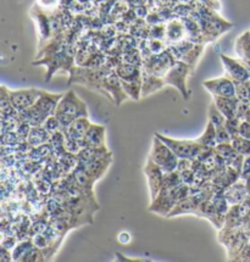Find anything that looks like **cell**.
<instances>
[{"label":"cell","instance_id":"1","mask_svg":"<svg viewBox=\"0 0 250 262\" xmlns=\"http://www.w3.org/2000/svg\"><path fill=\"white\" fill-rule=\"evenodd\" d=\"M62 95L64 94H53V93L43 91L36 104L20 114L22 121L27 122L31 127L43 126L48 118L55 115L56 107Z\"/></svg>","mask_w":250,"mask_h":262},{"label":"cell","instance_id":"2","mask_svg":"<svg viewBox=\"0 0 250 262\" xmlns=\"http://www.w3.org/2000/svg\"><path fill=\"white\" fill-rule=\"evenodd\" d=\"M111 71L113 70L104 65L100 67H88L81 65L73 66L70 70L69 84H75L76 83V84L85 85V87L97 91L105 95L102 82Z\"/></svg>","mask_w":250,"mask_h":262},{"label":"cell","instance_id":"3","mask_svg":"<svg viewBox=\"0 0 250 262\" xmlns=\"http://www.w3.org/2000/svg\"><path fill=\"white\" fill-rule=\"evenodd\" d=\"M55 116L59 118L62 127L70 126L73 121L81 117H88V106L73 91L66 92L56 107Z\"/></svg>","mask_w":250,"mask_h":262},{"label":"cell","instance_id":"4","mask_svg":"<svg viewBox=\"0 0 250 262\" xmlns=\"http://www.w3.org/2000/svg\"><path fill=\"white\" fill-rule=\"evenodd\" d=\"M192 194L191 185L181 183L177 187L172 188V189H161L158 196L152 201L149 206L150 212L158 213V215L162 217H168L170 215L176 204L183 198L188 196Z\"/></svg>","mask_w":250,"mask_h":262},{"label":"cell","instance_id":"5","mask_svg":"<svg viewBox=\"0 0 250 262\" xmlns=\"http://www.w3.org/2000/svg\"><path fill=\"white\" fill-rule=\"evenodd\" d=\"M149 159L153 160L156 165L162 168L165 173L177 170L179 159L172 151L168 144L162 142L158 136L154 134L152 149H150Z\"/></svg>","mask_w":250,"mask_h":262},{"label":"cell","instance_id":"6","mask_svg":"<svg viewBox=\"0 0 250 262\" xmlns=\"http://www.w3.org/2000/svg\"><path fill=\"white\" fill-rule=\"evenodd\" d=\"M193 71L194 70L187 62L182 61V60H177L174 65L170 67L166 75L163 76L166 85H171V87L177 89L181 93L182 98L184 100H188L189 97H191V93H189L187 88V79Z\"/></svg>","mask_w":250,"mask_h":262},{"label":"cell","instance_id":"7","mask_svg":"<svg viewBox=\"0 0 250 262\" xmlns=\"http://www.w3.org/2000/svg\"><path fill=\"white\" fill-rule=\"evenodd\" d=\"M165 144H168L171 148L172 151L177 155L178 159H188L194 160L200 155V152L204 150V146H201L197 140H188V139H174L170 137L163 136L161 133H155Z\"/></svg>","mask_w":250,"mask_h":262},{"label":"cell","instance_id":"8","mask_svg":"<svg viewBox=\"0 0 250 262\" xmlns=\"http://www.w3.org/2000/svg\"><path fill=\"white\" fill-rule=\"evenodd\" d=\"M33 65H44L47 66V77L46 81L53 77V75L57 70H64V71L70 72L73 67V56L64 52V50H55V52L48 53L44 59L34 61Z\"/></svg>","mask_w":250,"mask_h":262},{"label":"cell","instance_id":"9","mask_svg":"<svg viewBox=\"0 0 250 262\" xmlns=\"http://www.w3.org/2000/svg\"><path fill=\"white\" fill-rule=\"evenodd\" d=\"M176 61L177 60H176V57L172 55V53L170 52V49L168 48L162 53L152 54L150 56L145 57L143 60L142 69L144 72L153 73V75L163 77L166 75V72L170 70V67L174 65Z\"/></svg>","mask_w":250,"mask_h":262},{"label":"cell","instance_id":"10","mask_svg":"<svg viewBox=\"0 0 250 262\" xmlns=\"http://www.w3.org/2000/svg\"><path fill=\"white\" fill-rule=\"evenodd\" d=\"M221 62L226 71V76L232 79L235 83L246 82L250 79V70L246 63L240 59H233L221 54Z\"/></svg>","mask_w":250,"mask_h":262},{"label":"cell","instance_id":"11","mask_svg":"<svg viewBox=\"0 0 250 262\" xmlns=\"http://www.w3.org/2000/svg\"><path fill=\"white\" fill-rule=\"evenodd\" d=\"M102 88H104L105 97L113 100V103L116 106H120L127 99H130L127 93L124 92L122 82H121L120 77H118L117 73L114 70L105 77L104 82H102Z\"/></svg>","mask_w":250,"mask_h":262},{"label":"cell","instance_id":"12","mask_svg":"<svg viewBox=\"0 0 250 262\" xmlns=\"http://www.w3.org/2000/svg\"><path fill=\"white\" fill-rule=\"evenodd\" d=\"M41 92L39 89L30 88V89H20V91H10V98L12 106L16 108L17 113H24L33 106L40 97Z\"/></svg>","mask_w":250,"mask_h":262},{"label":"cell","instance_id":"13","mask_svg":"<svg viewBox=\"0 0 250 262\" xmlns=\"http://www.w3.org/2000/svg\"><path fill=\"white\" fill-rule=\"evenodd\" d=\"M14 261H43L46 260L43 251L34 245L33 241H21L12 250Z\"/></svg>","mask_w":250,"mask_h":262},{"label":"cell","instance_id":"14","mask_svg":"<svg viewBox=\"0 0 250 262\" xmlns=\"http://www.w3.org/2000/svg\"><path fill=\"white\" fill-rule=\"evenodd\" d=\"M204 88L213 94V97H236V83L227 76L203 82Z\"/></svg>","mask_w":250,"mask_h":262},{"label":"cell","instance_id":"15","mask_svg":"<svg viewBox=\"0 0 250 262\" xmlns=\"http://www.w3.org/2000/svg\"><path fill=\"white\" fill-rule=\"evenodd\" d=\"M144 173L147 176V180H148L149 184V190H150V199L152 201L158 196L162 187L163 182V176H165V172L162 171V168L160 167L148 158V161H147L145 167H144Z\"/></svg>","mask_w":250,"mask_h":262},{"label":"cell","instance_id":"16","mask_svg":"<svg viewBox=\"0 0 250 262\" xmlns=\"http://www.w3.org/2000/svg\"><path fill=\"white\" fill-rule=\"evenodd\" d=\"M185 39H188L187 30L182 18H174L165 25V41L168 46L177 44Z\"/></svg>","mask_w":250,"mask_h":262},{"label":"cell","instance_id":"17","mask_svg":"<svg viewBox=\"0 0 250 262\" xmlns=\"http://www.w3.org/2000/svg\"><path fill=\"white\" fill-rule=\"evenodd\" d=\"M91 124H92V122L89 121L88 117L77 118V120L73 121L70 126L62 127V132L65 133L66 136L71 137L72 139H75L78 143H81V144L83 145V148H85L86 134H87Z\"/></svg>","mask_w":250,"mask_h":262},{"label":"cell","instance_id":"18","mask_svg":"<svg viewBox=\"0 0 250 262\" xmlns=\"http://www.w3.org/2000/svg\"><path fill=\"white\" fill-rule=\"evenodd\" d=\"M249 187L246 184V182H244L243 180H239L233 183L231 187L227 188L226 190H223V194H225L226 199L228 200V203L232 205H239V204L244 203L246 196L249 194Z\"/></svg>","mask_w":250,"mask_h":262},{"label":"cell","instance_id":"19","mask_svg":"<svg viewBox=\"0 0 250 262\" xmlns=\"http://www.w3.org/2000/svg\"><path fill=\"white\" fill-rule=\"evenodd\" d=\"M111 162H113V154L110 152V154L102 156L100 159L94 160V161H91V162L79 161V164L85 167V170L87 171L95 181H98L100 180L102 176L107 173L109 166L111 165Z\"/></svg>","mask_w":250,"mask_h":262},{"label":"cell","instance_id":"20","mask_svg":"<svg viewBox=\"0 0 250 262\" xmlns=\"http://www.w3.org/2000/svg\"><path fill=\"white\" fill-rule=\"evenodd\" d=\"M115 72L120 77L121 81L132 82L143 79V69L139 65H133L128 62H120L115 69Z\"/></svg>","mask_w":250,"mask_h":262},{"label":"cell","instance_id":"21","mask_svg":"<svg viewBox=\"0 0 250 262\" xmlns=\"http://www.w3.org/2000/svg\"><path fill=\"white\" fill-rule=\"evenodd\" d=\"M105 136L107 129L100 124L92 123L85 138V146H94V148H105Z\"/></svg>","mask_w":250,"mask_h":262},{"label":"cell","instance_id":"22","mask_svg":"<svg viewBox=\"0 0 250 262\" xmlns=\"http://www.w3.org/2000/svg\"><path fill=\"white\" fill-rule=\"evenodd\" d=\"M166 85L165 78L161 76L153 75V73H148L143 71V82H142V98L148 97V95L153 94V93L161 91V89Z\"/></svg>","mask_w":250,"mask_h":262},{"label":"cell","instance_id":"23","mask_svg":"<svg viewBox=\"0 0 250 262\" xmlns=\"http://www.w3.org/2000/svg\"><path fill=\"white\" fill-rule=\"evenodd\" d=\"M214 103L226 118L236 117L239 100L237 97H214Z\"/></svg>","mask_w":250,"mask_h":262},{"label":"cell","instance_id":"24","mask_svg":"<svg viewBox=\"0 0 250 262\" xmlns=\"http://www.w3.org/2000/svg\"><path fill=\"white\" fill-rule=\"evenodd\" d=\"M235 50L238 59L243 60L250 70V31H246L237 38Z\"/></svg>","mask_w":250,"mask_h":262},{"label":"cell","instance_id":"25","mask_svg":"<svg viewBox=\"0 0 250 262\" xmlns=\"http://www.w3.org/2000/svg\"><path fill=\"white\" fill-rule=\"evenodd\" d=\"M50 136L51 134L44 128V126L32 127L30 134H28L27 143L30 144L31 148L47 144V143L50 142Z\"/></svg>","mask_w":250,"mask_h":262},{"label":"cell","instance_id":"26","mask_svg":"<svg viewBox=\"0 0 250 262\" xmlns=\"http://www.w3.org/2000/svg\"><path fill=\"white\" fill-rule=\"evenodd\" d=\"M110 154L107 146L105 148H94V146H85L78 152V159L81 162H91L94 160L100 159L102 156Z\"/></svg>","mask_w":250,"mask_h":262},{"label":"cell","instance_id":"27","mask_svg":"<svg viewBox=\"0 0 250 262\" xmlns=\"http://www.w3.org/2000/svg\"><path fill=\"white\" fill-rule=\"evenodd\" d=\"M197 142L199 143L201 146L206 149H215L217 145V139H216V127L214 123H211L210 121L207 122L205 132L201 134L199 138L197 139Z\"/></svg>","mask_w":250,"mask_h":262},{"label":"cell","instance_id":"28","mask_svg":"<svg viewBox=\"0 0 250 262\" xmlns=\"http://www.w3.org/2000/svg\"><path fill=\"white\" fill-rule=\"evenodd\" d=\"M51 155H53V149H51L50 143H47V144L39 146H34V148H31L30 151H28V159L39 162V164L47 162Z\"/></svg>","mask_w":250,"mask_h":262},{"label":"cell","instance_id":"29","mask_svg":"<svg viewBox=\"0 0 250 262\" xmlns=\"http://www.w3.org/2000/svg\"><path fill=\"white\" fill-rule=\"evenodd\" d=\"M49 143L51 145V149H53V155L55 158H60V156H62L65 152H67L65 146V134H64L62 129L51 134Z\"/></svg>","mask_w":250,"mask_h":262},{"label":"cell","instance_id":"30","mask_svg":"<svg viewBox=\"0 0 250 262\" xmlns=\"http://www.w3.org/2000/svg\"><path fill=\"white\" fill-rule=\"evenodd\" d=\"M203 49H204V44H194V46L184 54V56L182 57L181 60L182 61L187 62L188 65L194 70L198 60H199V57L201 56V53H203Z\"/></svg>","mask_w":250,"mask_h":262},{"label":"cell","instance_id":"31","mask_svg":"<svg viewBox=\"0 0 250 262\" xmlns=\"http://www.w3.org/2000/svg\"><path fill=\"white\" fill-rule=\"evenodd\" d=\"M231 144H232V146L238 154L243 156L250 155V139H246L238 134V136H236L232 139Z\"/></svg>","mask_w":250,"mask_h":262},{"label":"cell","instance_id":"32","mask_svg":"<svg viewBox=\"0 0 250 262\" xmlns=\"http://www.w3.org/2000/svg\"><path fill=\"white\" fill-rule=\"evenodd\" d=\"M207 116H209L210 122L215 124V127L223 126V124H225V122H226V120H227L225 115L221 113L220 108L216 106V104H215V103L210 104L209 114H207Z\"/></svg>","mask_w":250,"mask_h":262},{"label":"cell","instance_id":"33","mask_svg":"<svg viewBox=\"0 0 250 262\" xmlns=\"http://www.w3.org/2000/svg\"><path fill=\"white\" fill-rule=\"evenodd\" d=\"M236 89H237L236 97L238 98L239 101L250 103V79L246 82L236 83Z\"/></svg>","mask_w":250,"mask_h":262},{"label":"cell","instance_id":"34","mask_svg":"<svg viewBox=\"0 0 250 262\" xmlns=\"http://www.w3.org/2000/svg\"><path fill=\"white\" fill-rule=\"evenodd\" d=\"M43 126H44V128H46L50 134L56 133V132H59V130L62 129V124L60 123L59 118H57L55 115H53V116H50L49 118H48L46 122H44Z\"/></svg>","mask_w":250,"mask_h":262},{"label":"cell","instance_id":"35","mask_svg":"<svg viewBox=\"0 0 250 262\" xmlns=\"http://www.w3.org/2000/svg\"><path fill=\"white\" fill-rule=\"evenodd\" d=\"M240 122H242V120H239L238 117H231V118H227L226 122H225V127L228 130L231 137H232V139L235 138L236 136H238L239 134V126H240Z\"/></svg>","mask_w":250,"mask_h":262},{"label":"cell","instance_id":"36","mask_svg":"<svg viewBox=\"0 0 250 262\" xmlns=\"http://www.w3.org/2000/svg\"><path fill=\"white\" fill-rule=\"evenodd\" d=\"M60 0H37V6L44 12H54L59 8Z\"/></svg>","mask_w":250,"mask_h":262},{"label":"cell","instance_id":"37","mask_svg":"<svg viewBox=\"0 0 250 262\" xmlns=\"http://www.w3.org/2000/svg\"><path fill=\"white\" fill-rule=\"evenodd\" d=\"M216 139H217V144H225V143H231L232 142V137L227 128L223 126L216 127Z\"/></svg>","mask_w":250,"mask_h":262},{"label":"cell","instance_id":"38","mask_svg":"<svg viewBox=\"0 0 250 262\" xmlns=\"http://www.w3.org/2000/svg\"><path fill=\"white\" fill-rule=\"evenodd\" d=\"M240 180L246 182V184H248L250 189V155L244 156L242 171H240Z\"/></svg>","mask_w":250,"mask_h":262},{"label":"cell","instance_id":"39","mask_svg":"<svg viewBox=\"0 0 250 262\" xmlns=\"http://www.w3.org/2000/svg\"><path fill=\"white\" fill-rule=\"evenodd\" d=\"M239 136L250 139V122L249 121H242L239 126Z\"/></svg>","mask_w":250,"mask_h":262},{"label":"cell","instance_id":"40","mask_svg":"<svg viewBox=\"0 0 250 262\" xmlns=\"http://www.w3.org/2000/svg\"><path fill=\"white\" fill-rule=\"evenodd\" d=\"M199 2L201 3V4L206 5L207 8L214 9V10H220L221 9L219 0H199Z\"/></svg>","mask_w":250,"mask_h":262},{"label":"cell","instance_id":"41","mask_svg":"<svg viewBox=\"0 0 250 262\" xmlns=\"http://www.w3.org/2000/svg\"><path fill=\"white\" fill-rule=\"evenodd\" d=\"M12 260V254H10V250L6 248L2 247V255H0V261L5 262V261H11Z\"/></svg>","mask_w":250,"mask_h":262},{"label":"cell","instance_id":"42","mask_svg":"<svg viewBox=\"0 0 250 262\" xmlns=\"http://www.w3.org/2000/svg\"><path fill=\"white\" fill-rule=\"evenodd\" d=\"M117 241L121 243V244H127V243H130L131 242V235H130V233H127V232H121L120 234L117 235Z\"/></svg>","mask_w":250,"mask_h":262}]
</instances>
